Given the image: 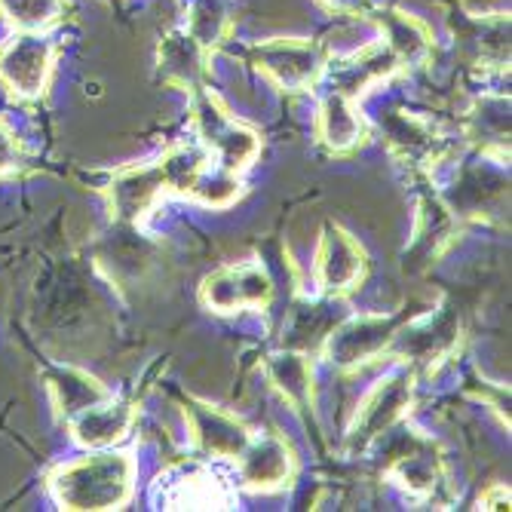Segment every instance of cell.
Returning a JSON list of instances; mask_svg holds the SVG:
<instances>
[{
  "label": "cell",
  "mask_w": 512,
  "mask_h": 512,
  "mask_svg": "<svg viewBox=\"0 0 512 512\" xmlns=\"http://www.w3.org/2000/svg\"><path fill=\"white\" fill-rule=\"evenodd\" d=\"M368 19L378 25L381 40L387 43V50L396 56L402 71L405 68H421V65L430 62V56H433V34H430V28L421 19L408 16L399 7L371 10Z\"/></svg>",
  "instance_id": "obj_19"
},
{
  "label": "cell",
  "mask_w": 512,
  "mask_h": 512,
  "mask_svg": "<svg viewBox=\"0 0 512 512\" xmlns=\"http://www.w3.org/2000/svg\"><path fill=\"white\" fill-rule=\"evenodd\" d=\"M264 375L270 387L283 396L295 411L310 408L313 402V362L304 350H273L264 356Z\"/></svg>",
  "instance_id": "obj_21"
},
{
  "label": "cell",
  "mask_w": 512,
  "mask_h": 512,
  "mask_svg": "<svg viewBox=\"0 0 512 512\" xmlns=\"http://www.w3.org/2000/svg\"><path fill=\"white\" fill-rule=\"evenodd\" d=\"M467 132L473 142L497 157L509 160V99L506 96H485L467 114Z\"/></svg>",
  "instance_id": "obj_23"
},
{
  "label": "cell",
  "mask_w": 512,
  "mask_h": 512,
  "mask_svg": "<svg viewBox=\"0 0 512 512\" xmlns=\"http://www.w3.org/2000/svg\"><path fill=\"white\" fill-rule=\"evenodd\" d=\"M56 65V46L46 34L16 31L0 46V83L19 99H40L50 86Z\"/></svg>",
  "instance_id": "obj_7"
},
{
  "label": "cell",
  "mask_w": 512,
  "mask_h": 512,
  "mask_svg": "<svg viewBox=\"0 0 512 512\" xmlns=\"http://www.w3.org/2000/svg\"><path fill=\"white\" fill-rule=\"evenodd\" d=\"M154 500L160 509H230L234 497L218 476H212L203 463H172L157 479Z\"/></svg>",
  "instance_id": "obj_11"
},
{
  "label": "cell",
  "mask_w": 512,
  "mask_h": 512,
  "mask_svg": "<svg viewBox=\"0 0 512 512\" xmlns=\"http://www.w3.org/2000/svg\"><path fill=\"white\" fill-rule=\"evenodd\" d=\"M402 71V65L396 62V56L387 50L384 40H371L362 50L344 56V59H329V68H325V77L332 83V92H341L347 99H359L368 89H375L378 83L396 77Z\"/></svg>",
  "instance_id": "obj_15"
},
{
  "label": "cell",
  "mask_w": 512,
  "mask_h": 512,
  "mask_svg": "<svg viewBox=\"0 0 512 512\" xmlns=\"http://www.w3.org/2000/svg\"><path fill=\"white\" fill-rule=\"evenodd\" d=\"M184 417H188L194 445L206 457L237 460L252 439V430L240 421L237 414H230L212 402H203L197 396H184Z\"/></svg>",
  "instance_id": "obj_13"
},
{
  "label": "cell",
  "mask_w": 512,
  "mask_h": 512,
  "mask_svg": "<svg viewBox=\"0 0 512 512\" xmlns=\"http://www.w3.org/2000/svg\"><path fill=\"white\" fill-rule=\"evenodd\" d=\"M313 273H316V283L325 295H332V298L350 295L353 289L362 286V279L368 273L365 249L359 246V240L350 234V230L329 221L319 234Z\"/></svg>",
  "instance_id": "obj_9"
},
{
  "label": "cell",
  "mask_w": 512,
  "mask_h": 512,
  "mask_svg": "<svg viewBox=\"0 0 512 512\" xmlns=\"http://www.w3.org/2000/svg\"><path fill=\"white\" fill-rule=\"evenodd\" d=\"M457 344H460V313L448 301H442L436 310L405 319L390 347V356L405 362L411 371H433L457 350Z\"/></svg>",
  "instance_id": "obj_5"
},
{
  "label": "cell",
  "mask_w": 512,
  "mask_h": 512,
  "mask_svg": "<svg viewBox=\"0 0 512 512\" xmlns=\"http://www.w3.org/2000/svg\"><path fill=\"white\" fill-rule=\"evenodd\" d=\"M191 99H194V126L200 132L203 148L212 151L218 166L227 169V172L240 175L243 169H249L261 154L258 132L230 117L224 102L215 96L209 86L200 89L197 96H191Z\"/></svg>",
  "instance_id": "obj_4"
},
{
  "label": "cell",
  "mask_w": 512,
  "mask_h": 512,
  "mask_svg": "<svg viewBox=\"0 0 512 512\" xmlns=\"http://www.w3.org/2000/svg\"><path fill=\"white\" fill-rule=\"evenodd\" d=\"M135 463L114 448H96L50 476L56 503L68 512H108L123 509L132 497Z\"/></svg>",
  "instance_id": "obj_1"
},
{
  "label": "cell",
  "mask_w": 512,
  "mask_h": 512,
  "mask_svg": "<svg viewBox=\"0 0 512 512\" xmlns=\"http://www.w3.org/2000/svg\"><path fill=\"white\" fill-rule=\"evenodd\" d=\"M378 132L387 151L408 166H433L445 154V138L439 126L424 114L390 108L381 114Z\"/></svg>",
  "instance_id": "obj_10"
},
{
  "label": "cell",
  "mask_w": 512,
  "mask_h": 512,
  "mask_svg": "<svg viewBox=\"0 0 512 512\" xmlns=\"http://www.w3.org/2000/svg\"><path fill=\"white\" fill-rule=\"evenodd\" d=\"M203 50H218L234 34V7L230 0H188V25H184Z\"/></svg>",
  "instance_id": "obj_26"
},
{
  "label": "cell",
  "mask_w": 512,
  "mask_h": 512,
  "mask_svg": "<svg viewBox=\"0 0 512 512\" xmlns=\"http://www.w3.org/2000/svg\"><path fill=\"white\" fill-rule=\"evenodd\" d=\"M479 509H509V488L506 485H494L491 491H485L479 497Z\"/></svg>",
  "instance_id": "obj_32"
},
{
  "label": "cell",
  "mask_w": 512,
  "mask_h": 512,
  "mask_svg": "<svg viewBox=\"0 0 512 512\" xmlns=\"http://www.w3.org/2000/svg\"><path fill=\"white\" fill-rule=\"evenodd\" d=\"M390 479H396L414 497H427V494H436V488L442 485L445 463L430 445H417L390 463Z\"/></svg>",
  "instance_id": "obj_24"
},
{
  "label": "cell",
  "mask_w": 512,
  "mask_h": 512,
  "mask_svg": "<svg viewBox=\"0 0 512 512\" xmlns=\"http://www.w3.org/2000/svg\"><path fill=\"white\" fill-rule=\"evenodd\" d=\"M316 138L329 154L344 157V154H353L356 148H362L368 142L371 126L359 114L356 99H347V96H341V92H329L319 105V114H316Z\"/></svg>",
  "instance_id": "obj_18"
},
{
  "label": "cell",
  "mask_w": 512,
  "mask_h": 512,
  "mask_svg": "<svg viewBox=\"0 0 512 512\" xmlns=\"http://www.w3.org/2000/svg\"><path fill=\"white\" fill-rule=\"evenodd\" d=\"M457 240V215L439 194H424L417 200L414 234L405 246V267L414 273L430 270L448 246Z\"/></svg>",
  "instance_id": "obj_12"
},
{
  "label": "cell",
  "mask_w": 512,
  "mask_h": 512,
  "mask_svg": "<svg viewBox=\"0 0 512 512\" xmlns=\"http://www.w3.org/2000/svg\"><path fill=\"white\" fill-rule=\"evenodd\" d=\"M240 194H243L240 175L218 166V172H203L200 175V181H197V188H194L191 197H197L200 203H206L212 209H227Z\"/></svg>",
  "instance_id": "obj_29"
},
{
  "label": "cell",
  "mask_w": 512,
  "mask_h": 512,
  "mask_svg": "<svg viewBox=\"0 0 512 512\" xmlns=\"http://www.w3.org/2000/svg\"><path fill=\"white\" fill-rule=\"evenodd\" d=\"M463 50L482 68H503L509 62V16H470L460 28Z\"/></svg>",
  "instance_id": "obj_22"
},
{
  "label": "cell",
  "mask_w": 512,
  "mask_h": 512,
  "mask_svg": "<svg viewBox=\"0 0 512 512\" xmlns=\"http://www.w3.org/2000/svg\"><path fill=\"white\" fill-rule=\"evenodd\" d=\"M19 166V145H16V138L13 132L0 123V175H7Z\"/></svg>",
  "instance_id": "obj_31"
},
{
  "label": "cell",
  "mask_w": 512,
  "mask_h": 512,
  "mask_svg": "<svg viewBox=\"0 0 512 512\" xmlns=\"http://www.w3.org/2000/svg\"><path fill=\"white\" fill-rule=\"evenodd\" d=\"M163 194H169V184H166V175H163L160 163L120 169L111 178V184H108L111 212L120 221H126V224H138V221H142L160 203Z\"/></svg>",
  "instance_id": "obj_17"
},
{
  "label": "cell",
  "mask_w": 512,
  "mask_h": 512,
  "mask_svg": "<svg viewBox=\"0 0 512 512\" xmlns=\"http://www.w3.org/2000/svg\"><path fill=\"white\" fill-rule=\"evenodd\" d=\"M206 77H209V50H203L184 28L166 31L157 46V80L163 86L197 96L200 89H206Z\"/></svg>",
  "instance_id": "obj_16"
},
{
  "label": "cell",
  "mask_w": 512,
  "mask_h": 512,
  "mask_svg": "<svg viewBox=\"0 0 512 512\" xmlns=\"http://www.w3.org/2000/svg\"><path fill=\"white\" fill-rule=\"evenodd\" d=\"M405 313H362L350 316L325 335L322 359L338 371H356L390 356V347L405 325Z\"/></svg>",
  "instance_id": "obj_2"
},
{
  "label": "cell",
  "mask_w": 512,
  "mask_h": 512,
  "mask_svg": "<svg viewBox=\"0 0 512 512\" xmlns=\"http://www.w3.org/2000/svg\"><path fill=\"white\" fill-rule=\"evenodd\" d=\"M160 169L166 175V184H169V194H184L191 197L200 175L206 172V163H209V151L200 148V145H172L160 160Z\"/></svg>",
  "instance_id": "obj_27"
},
{
  "label": "cell",
  "mask_w": 512,
  "mask_h": 512,
  "mask_svg": "<svg viewBox=\"0 0 512 512\" xmlns=\"http://www.w3.org/2000/svg\"><path fill=\"white\" fill-rule=\"evenodd\" d=\"M414 405V371H393L384 381L375 384L362 405L356 408L350 430H347V448L353 454H362L375 445L384 433H390Z\"/></svg>",
  "instance_id": "obj_6"
},
{
  "label": "cell",
  "mask_w": 512,
  "mask_h": 512,
  "mask_svg": "<svg viewBox=\"0 0 512 512\" xmlns=\"http://www.w3.org/2000/svg\"><path fill=\"white\" fill-rule=\"evenodd\" d=\"M46 381H50L56 408L65 414V421H71V417H77L89 405H96L111 396L105 384H99L92 375L77 371V368H53Z\"/></svg>",
  "instance_id": "obj_25"
},
{
  "label": "cell",
  "mask_w": 512,
  "mask_h": 512,
  "mask_svg": "<svg viewBox=\"0 0 512 512\" xmlns=\"http://www.w3.org/2000/svg\"><path fill=\"white\" fill-rule=\"evenodd\" d=\"M322 10H329L332 16H344V19H368V13L375 10L371 0H316Z\"/></svg>",
  "instance_id": "obj_30"
},
{
  "label": "cell",
  "mask_w": 512,
  "mask_h": 512,
  "mask_svg": "<svg viewBox=\"0 0 512 512\" xmlns=\"http://www.w3.org/2000/svg\"><path fill=\"white\" fill-rule=\"evenodd\" d=\"M295 467H298L295 451L279 433H261V436L252 433L249 445L237 457L240 482L258 494L286 488L295 476Z\"/></svg>",
  "instance_id": "obj_14"
},
{
  "label": "cell",
  "mask_w": 512,
  "mask_h": 512,
  "mask_svg": "<svg viewBox=\"0 0 512 512\" xmlns=\"http://www.w3.org/2000/svg\"><path fill=\"white\" fill-rule=\"evenodd\" d=\"M203 307L215 313H240V310H264L273 301V279L261 264H227L209 273L200 286Z\"/></svg>",
  "instance_id": "obj_8"
},
{
  "label": "cell",
  "mask_w": 512,
  "mask_h": 512,
  "mask_svg": "<svg viewBox=\"0 0 512 512\" xmlns=\"http://www.w3.org/2000/svg\"><path fill=\"white\" fill-rule=\"evenodd\" d=\"M62 13H65L62 0H0V16L16 31L43 34L62 19Z\"/></svg>",
  "instance_id": "obj_28"
},
{
  "label": "cell",
  "mask_w": 512,
  "mask_h": 512,
  "mask_svg": "<svg viewBox=\"0 0 512 512\" xmlns=\"http://www.w3.org/2000/svg\"><path fill=\"white\" fill-rule=\"evenodd\" d=\"M132 421H135L132 402L108 396L96 405H89L86 411H80L77 417H71L68 430L83 448L96 451V448H114L117 442H123L132 430Z\"/></svg>",
  "instance_id": "obj_20"
},
{
  "label": "cell",
  "mask_w": 512,
  "mask_h": 512,
  "mask_svg": "<svg viewBox=\"0 0 512 512\" xmlns=\"http://www.w3.org/2000/svg\"><path fill=\"white\" fill-rule=\"evenodd\" d=\"M252 65L267 74L279 89L286 92H307L319 80H325L329 68V50L319 40L304 37H270L249 46Z\"/></svg>",
  "instance_id": "obj_3"
}]
</instances>
